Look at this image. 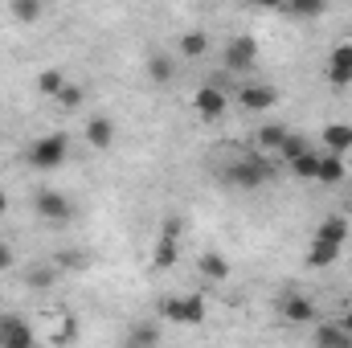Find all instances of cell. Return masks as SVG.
<instances>
[{
  "instance_id": "cell-7",
  "label": "cell",
  "mask_w": 352,
  "mask_h": 348,
  "mask_svg": "<svg viewBox=\"0 0 352 348\" xmlns=\"http://www.w3.org/2000/svg\"><path fill=\"white\" fill-rule=\"evenodd\" d=\"M328 83L336 90L352 87V41H340V45L328 54Z\"/></svg>"
},
{
  "instance_id": "cell-29",
  "label": "cell",
  "mask_w": 352,
  "mask_h": 348,
  "mask_svg": "<svg viewBox=\"0 0 352 348\" xmlns=\"http://www.w3.org/2000/svg\"><path fill=\"white\" fill-rule=\"evenodd\" d=\"M58 102H62V107H82V87H78V83H66L62 94H58Z\"/></svg>"
},
{
  "instance_id": "cell-31",
  "label": "cell",
  "mask_w": 352,
  "mask_h": 348,
  "mask_svg": "<svg viewBox=\"0 0 352 348\" xmlns=\"http://www.w3.org/2000/svg\"><path fill=\"white\" fill-rule=\"evenodd\" d=\"M8 266H12V246L0 242V270H8Z\"/></svg>"
},
{
  "instance_id": "cell-14",
  "label": "cell",
  "mask_w": 352,
  "mask_h": 348,
  "mask_svg": "<svg viewBox=\"0 0 352 348\" xmlns=\"http://www.w3.org/2000/svg\"><path fill=\"white\" fill-rule=\"evenodd\" d=\"M344 176H349V168H344V156L340 152H324L320 156V173H316L320 184H340Z\"/></svg>"
},
{
  "instance_id": "cell-13",
  "label": "cell",
  "mask_w": 352,
  "mask_h": 348,
  "mask_svg": "<svg viewBox=\"0 0 352 348\" xmlns=\"http://www.w3.org/2000/svg\"><path fill=\"white\" fill-rule=\"evenodd\" d=\"M316 238H324V242H336V246H344L349 242V217H340V213H328L320 226H316Z\"/></svg>"
},
{
  "instance_id": "cell-1",
  "label": "cell",
  "mask_w": 352,
  "mask_h": 348,
  "mask_svg": "<svg viewBox=\"0 0 352 348\" xmlns=\"http://www.w3.org/2000/svg\"><path fill=\"white\" fill-rule=\"evenodd\" d=\"M270 173H274V160L263 156V152H250V156H242V160L226 173V180L250 193V188H263L266 180H270Z\"/></svg>"
},
{
  "instance_id": "cell-17",
  "label": "cell",
  "mask_w": 352,
  "mask_h": 348,
  "mask_svg": "<svg viewBox=\"0 0 352 348\" xmlns=\"http://www.w3.org/2000/svg\"><path fill=\"white\" fill-rule=\"evenodd\" d=\"M176 54H180V58H188V62L205 58V54H209V33H201V29L184 33V37H180V45H176Z\"/></svg>"
},
{
  "instance_id": "cell-32",
  "label": "cell",
  "mask_w": 352,
  "mask_h": 348,
  "mask_svg": "<svg viewBox=\"0 0 352 348\" xmlns=\"http://www.w3.org/2000/svg\"><path fill=\"white\" fill-rule=\"evenodd\" d=\"M254 4H258V8H274V12L287 8V0H254Z\"/></svg>"
},
{
  "instance_id": "cell-26",
  "label": "cell",
  "mask_w": 352,
  "mask_h": 348,
  "mask_svg": "<svg viewBox=\"0 0 352 348\" xmlns=\"http://www.w3.org/2000/svg\"><path fill=\"white\" fill-rule=\"evenodd\" d=\"M62 87H66V74H62V70H45V74L37 78V90H41L45 98H58Z\"/></svg>"
},
{
  "instance_id": "cell-18",
  "label": "cell",
  "mask_w": 352,
  "mask_h": 348,
  "mask_svg": "<svg viewBox=\"0 0 352 348\" xmlns=\"http://www.w3.org/2000/svg\"><path fill=\"white\" fill-rule=\"evenodd\" d=\"M176 74V62L168 54H148V78L156 83V87H168Z\"/></svg>"
},
{
  "instance_id": "cell-25",
  "label": "cell",
  "mask_w": 352,
  "mask_h": 348,
  "mask_svg": "<svg viewBox=\"0 0 352 348\" xmlns=\"http://www.w3.org/2000/svg\"><path fill=\"white\" fill-rule=\"evenodd\" d=\"M324 8H328V0H287V12H295V17H307V21L324 17Z\"/></svg>"
},
{
  "instance_id": "cell-27",
  "label": "cell",
  "mask_w": 352,
  "mask_h": 348,
  "mask_svg": "<svg viewBox=\"0 0 352 348\" xmlns=\"http://www.w3.org/2000/svg\"><path fill=\"white\" fill-rule=\"evenodd\" d=\"M54 279H58V270H54V266H33V270H29V287H37V291H41V287H50Z\"/></svg>"
},
{
  "instance_id": "cell-28",
  "label": "cell",
  "mask_w": 352,
  "mask_h": 348,
  "mask_svg": "<svg viewBox=\"0 0 352 348\" xmlns=\"http://www.w3.org/2000/svg\"><path fill=\"white\" fill-rule=\"evenodd\" d=\"M131 345H156L160 340V332L152 328V324H140V328H131V336H127Z\"/></svg>"
},
{
  "instance_id": "cell-6",
  "label": "cell",
  "mask_w": 352,
  "mask_h": 348,
  "mask_svg": "<svg viewBox=\"0 0 352 348\" xmlns=\"http://www.w3.org/2000/svg\"><path fill=\"white\" fill-rule=\"evenodd\" d=\"M192 107H197V115H201V119H209V123H213V119H221V115H226L230 98H226V90H221V87L205 83V87L192 94Z\"/></svg>"
},
{
  "instance_id": "cell-21",
  "label": "cell",
  "mask_w": 352,
  "mask_h": 348,
  "mask_svg": "<svg viewBox=\"0 0 352 348\" xmlns=\"http://www.w3.org/2000/svg\"><path fill=\"white\" fill-rule=\"evenodd\" d=\"M287 140V127L283 123H263L258 127V135H254V144H258V152H278V144Z\"/></svg>"
},
{
  "instance_id": "cell-19",
  "label": "cell",
  "mask_w": 352,
  "mask_h": 348,
  "mask_svg": "<svg viewBox=\"0 0 352 348\" xmlns=\"http://www.w3.org/2000/svg\"><path fill=\"white\" fill-rule=\"evenodd\" d=\"M197 266H201V274L213 279V283H226V279H230V262H226V254H217V250H205Z\"/></svg>"
},
{
  "instance_id": "cell-9",
  "label": "cell",
  "mask_w": 352,
  "mask_h": 348,
  "mask_svg": "<svg viewBox=\"0 0 352 348\" xmlns=\"http://www.w3.org/2000/svg\"><path fill=\"white\" fill-rule=\"evenodd\" d=\"M238 107L242 111H254V115H263V111H274L278 107V90L274 87H238Z\"/></svg>"
},
{
  "instance_id": "cell-16",
  "label": "cell",
  "mask_w": 352,
  "mask_h": 348,
  "mask_svg": "<svg viewBox=\"0 0 352 348\" xmlns=\"http://www.w3.org/2000/svg\"><path fill=\"white\" fill-rule=\"evenodd\" d=\"M336 259H340V246H336V242H324V238H311V246H307V266H316V270H324V266H332Z\"/></svg>"
},
{
  "instance_id": "cell-8",
  "label": "cell",
  "mask_w": 352,
  "mask_h": 348,
  "mask_svg": "<svg viewBox=\"0 0 352 348\" xmlns=\"http://www.w3.org/2000/svg\"><path fill=\"white\" fill-rule=\"evenodd\" d=\"M258 62V41L250 37V33H242V37H234L230 45H226V66L230 70H250Z\"/></svg>"
},
{
  "instance_id": "cell-15",
  "label": "cell",
  "mask_w": 352,
  "mask_h": 348,
  "mask_svg": "<svg viewBox=\"0 0 352 348\" xmlns=\"http://www.w3.org/2000/svg\"><path fill=\"white\" fill-rule=\"evenodd\" d=\"M324 152H352V127L349 123H328L324 127Z\"/></svg>"
},
{
  "instance_id": "cell-12",
  "label": "cell",
  "mask_w": 352,
  "mask_h": 348,
  "mask_svg": "<svg viewBox=\"0 0 352 348\" xmlns=\"http://www.w3.org/2000/svg\"><path fill=\"white\" fill-rule=\"evenodd\" d=\"M87 144L94 152H111V144H115V123H111L107 115L87 119Z\"/></svg>"
},
{
  "instance_id": "cell-2",
  "label": "cell",
  "mask_w": 352,
  "mask_h": 348,
  "mask_svg": "<svg viewBox=\"0 0 352 348\" xmlns=\"http://www.w3.org/2000/svg\"><path fill=\"white\" fill-rule=\"evenodd\" d=\"M66 152H70V140H66L62 131H54V135H41V140H33V144H29V152H25V160H29L33 168L50 173V168H58V164L66 160Z\"/></svg>"
},
{
  "instance_id": "cell-33",
  "label": "cell",
  "mask_w": 352,
  "mask_h": 348,
  "mask_svg": "<svg viewBox=\"0 0 352 348\" xmlns=\"http://www.w3.org/2000/svg\"><path fill=\"white\" fill-rule=\"evenodd\" d=\"M4 213H8V197L0 193V217H4Z\"/></svg>"
},
{
  "instance_id": "cell-3",
  "label": "cell",
  "mask_w": 352,
  "mask_h": 348,
  "mask_svg": "<svg viewBox=\"0 0 352 348\" xmlns=\"http://www.w3.org/2000/svg\"><path fill=\"white\" fill-rule=\"evenodd\" d=\"M160 316H168L176 324H201L209 316V307H205V295H173L160 303Z\"/></svg>"
},
{
  "instance_id": "cell-10",
  "label": "cell",
  "mask_w": 352,
  "mask_h": 348,
  "mask_svg": "<svg viewBox=\"0 0 352 348\" xmlns=\"http://www.w3.org/2000/svg\"><path fill=\"white\" fill-rule=\"evenodd\" d=\"M0 345L29 348V345H37V336H33V328H29L21 316H0Z\"/></svg>"
},
{
  "instance_id": "cell-4",
  "label": "cell",
  "mask_w": 352,
  "mask_h": 348,
  "mask_svg": "<svg viewBox=\"0 0 352 348\" xmlns=\"http://www.w3.org/2000/svg\"><path fill=\"white\" fill-rule=\"evenodd\" d=\"M33 209H37L41 221H54V226H62V221L74 217V205H70L62 193H54V188H41V193L33 197Z\"/></svg>"
},
{
  "instance_id": "cell-34",
  "label": "cell",
  "mask_w": 352,
  "mask_h": 348,
  "mask_svg": "<svg viewBox=\"0 0 352 348\" xmlns=\"http://www.w3.org/2000/svg\"><path fill=\"white\" fill-rule=\"evenodd\" d=\"M340 324H344V328L352 332V312H344V320H340Z\"/></svg>"
},
{
  "instance_id": "cell-23",
  "label": "cell",
  "mask_w": 352,
  "mask_h": 348,
  "mask_svg": "<svg viewBox=\"0 0 352 348\" xmlns=\"http://www.w3.org/2000/svg\"><path fill=\"white\" fill-rule=\"evenodd\" d=\"M8 12H12V21H16V25H33V21L41 17V0H12V4H8Z\"/></svg>"
},
{
  "instance_id": "cell-20",
  "label": "cell",
  "mask_w": 352,
  "mask_h": 348,
  "mask_svg": "<svg viewBox=\"0 0 352 348\" xmlns=\"http://www.w3.org/2000/svg\"><path fill=\"white\" fill-rule=\"evenodd\" d=\"M316 345H328V348H349L352 345V332L344 324H324V328H316V336H311Z\"/></svg>"
},
{
  "instance_id": "cell-22",
  "label": "cell",
  "mask_w": 352,
  "mask_h": 348,
  "mask_svg": "<svg viewBox=\"0 0 352 348\" xmlns=\"http://www.w3.org/2000/svg\"><path fill=\"white\" fill-rule=\"evenodd\" d=\"M320 156H324V152H311V148H307L303 156L291 160V173L299 176V180H316V173H320Z\"/></svg>"
},
{
  "instance_id": "cell-30",
  "label": "cell",
  "mask_w": 352,
  "mask_h": 348,
  "mask_svg": "<svg viewBox=\"0 0 352 348\" xmlns=\"http://www.w3.org/2000/svg\"><path fill=\"white\" fill-rule=\"evenodd\" d=\"M58 266H70V270H82V266H87V254H62V259H58Z\"/></svg>"
},
{
  "instance_id": "cell-11",
  "label": "cell",
  "mask_w": 352,
  "mask_h": 348,
  "mask_svg": "<svg viewBox=\"0 0 352 348\" xmlns=\"http://www.w3.org/2000/svg\"><path fill=\"white\" fill-rule=\"evenodd\" d=\"M278 312H283L287 324H316V303L307 295H287Z\"/></svg>"
},
{
  "instance_id": "cell-24",
  "label": "cell",
  "mask_w": 352,
  "mask_h": 348,
  "mask_svg": "<svg viewBox=\"0 0 352 348\" xmlns=\"http://www.w3.org/2000/svg\"><path fill=\"white\" fill-rule=\"evenodd\" d=\"M303 152H307V140H303V135H295V131H287V140L278 144V152H274V156L291 164V160H295V156H303Z\"/></svg>"
},
{
  "instance_id": "cell-5",
  "label": "cell",
  "mask_w": 352,
  "mask_h": 348,
  "mask_svg": "<svg viewBox=\"0 0 352 348\" xmlns=\"http://www.w3.org/2000/svg\"><path fill=\"white\" fill-rule=\"evenodd\" d=\"M176 242H180V217H168L164 230H160V242H156V254H152V266L156 270H173L176 266Z\"/></svg>"
}]
</instances>
